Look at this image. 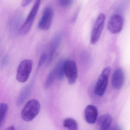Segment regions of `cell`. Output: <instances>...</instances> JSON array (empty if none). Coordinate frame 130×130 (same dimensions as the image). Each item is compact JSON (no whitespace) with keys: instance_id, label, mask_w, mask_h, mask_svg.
<instances>
[{"instance_id":"cell-1","label":"cell","mask_w":130,"mask_h":130,"mask_svg":"<svg viewBox=\"0 0 130 130\" xmlns=\"http://www.w3.org/2000/svg\"><path fill=\"white\" fill-rule=\"evenodd\" d=\"M40 109V104L37 100L33 99L30 100L21 111V118L25 121H31L37 116Z\"/></svg>"},{"instance_id":"cell-2","label":"cell","mask_w":130,"mask_h":130,"mask_svg":"<svg viewBox=\"0 0 130 130\" xmlns=\"http://www.w3.org/2000/svg\"><path fill=\"white\" fill-rule=\"evenodd\" d=\"M33 62L31 59H24L18 65L16 79L19 82L24 83L28 80L33 69Z\"/></svg>"},{"instance_id":"cell-3","label":"cell","mask_w":130,"mask_h":130,"mask_svg":"<svg viewBox=\"0 0 130 130\" xmlns=\"http://www.w3.org/2000/svg\"><path fill=\"white\" fill-rule=\"evenodd\" d=\"M111 69L107 67L102 72L95 85L94 92L98 96H102L105 93L107 88L108 78Z\"/></svg>"},{"instance_id":"cell-4","label":"cell","mask_w":130,"mask_h":130,"mask_svg":"<svg viewBox=\"0 0 130 130\" xmlns=\"http://www.w3.org/2000/svg\"><path fill=\"white\" fill-rule=\"evenodd\" d=\"M40 2L41 0H36L26 21L20 28V34L24 35L30 31L39 8Z\"/></svg>"},{"instance_id":"cell-5","label":"cell","mask_w":130,"mask_h":130,"mask_svg":"<svg viewBox=\"0 0 130 130\" xmlns=\"http://www.w3.org/2000/svg\"><path fill=\"white\" fill-rule=\"evenodd\" d=\"M105 18V14L101 13L98 15L94 23L91 34V43L92 45L97 43L100 39L104 27Z\"/></svg>"},{"instance_id":"cell-6","label":"cell","mask_w":130,"mask_h":130,"mask_svg":"<svg viewBox=\"0 0 130 130\" xmlns=\"http://www.w3.org/2000/svg\"><path fill=\"white\" fill-rule=\"evenodd\" d=\"M64 72L69 84L73 85L75 83L78 77V68L75 62L72 60L65 61Z\"/></svg>"},{"instance_id":"cell-7","label":"cell","mask_w":130,"mask_h":130,"mask_svg":"<svg viewBox=\"0 0 130 130\" xmlns=\"http://www.w3.org/2000/svg\"><path fill=\"white\" fill-rule=\"evenodd\" d=\"M53 11L52 7L48 6L44 9L38 24V27L42 30H48L52 23Z\"/></svg>"},{"instance_id":"cell-8","label":"cell","mask_w":130,"mask_h":130,"mask_svg":"<svg viewBox=\"0 0 130 130\" xmlns=\"http://www.w3.org/2000/svg\"><path fill=\"white\" fill-rule=\"evenodd\" d=\"M123 18L119 14H114L111 17L108 21V29L112 34H117L123 29Z\"/></svg>"},{"instance_id":"cell-9","label":"cell","mask_w":130,"mask_h":130,"mask_svg":"<svg viewBox=\"0 0 130 130\" xmlns=\"http://www.w3.org/2000/svg\"><path fill=\"white\" fill-rule=\"evenodd\" d=\"M125 81V75L123 70L118 68L113 73L111 77V84L114 89L119 90L123 86Z\"/></svg>"},{"instance_id":"cell-10","label":"cell","mask_w":130,"mask_h":130,"mask_svg":"<svg viewBox=\"0 0 130 130\" xmlns=\"http://www.w3.org/2000/svg\"><path fill=\"white\" fill-rule=\"evenodd\" d=\"M85 118L88 123L94 124L97 119L98 112L97 108L93 105H89L85 108L84 111Z\"/></svg>"},{"instance_id":"cell-11","label":"cell","mask_w":130,"mask_h":130,"mask_svg":"<svg viewBox=\"0 0 130 130\" xmlns=\"http://www.w3.org/2000/svg\"><path fill=\"white\" fill-rule=\"evenodd\" d=\"M61 40L62 36L61 34H57L53 38L50 46L49 54L48 57V61L47 63V66H49L53 60L56 53L60 45Z\"/></svg>"},{"instance_id":"cell-12","label":"cell","mask_w":130,"mask_h":130,"mask_svg":"<svg viewBox=\"0 0 130 130\" xmlns=\"http://www.w3.org/2000/svg\"><path fill=\"white\" fill-rule=\"evenodd\" d=\"M113 118L109 114L102 115L98 118V124L100 126V130H108L111 125Z\"/></svg>"},{"instance_id":"cell-13","label":"cell","mask_w":130,"mask_h":130,"mask_svg":"<svg viewBox=\"0 0 130 130\" xmlns=\"http://www.w3.org/2000/svg\"><path fill=\"white\" fill-rule=\"evenodd\" d=\"M33 82L31 83L26 86L20 93L17 99V104L20 106L24 102L31 92L33 87Z\"/></svg>"},{"instance_id":"cell-14","label":"cell","mask_w":130,"mask_h":130,"mask_svg":"<svg viewBox=\"0 0 130 130\" xmlns=\"http://www.w3.org/2000/svg\"><path fill=\"white\" fill-rule=\"evenodd\" d=\"M65 61L63 59H60L59 61L58 62L55 66L54 68L56 72L57 78L60 81L63 79L65 76L64 72V64Z\"/></svg>"},{"instance_id":"cell-15","label":"cell","mask_w":130,"mask_h":130,"mask_svg":"<svg viewBox=\"0 0 130 130\" xmlns=\"http://www.w3.org/2000/svg\"><path fill=\"white\" fill-rule=\"evenodd\" d=\"M63 126L68 130H78V124L75 120L72 118H67L63 121Z\"/></svg>"},{"instance_id":"cell-16","label":"cell","mask_w":130,"mask_h":130,"mask_svg":"<svg viewBox=\"0 0 130 130\" xmlns=\"http://www.w3.org/2000/svg\"><path fill=\"white\" fill-rule=\"evenodd\" d=\"M57 78V75L54 68L49 73L44 83V87L46 89L49 88L52 85L54 81Z\"/></svg>"},{"instance_id":"cell-17","label":"cell","mask_w":130,"mask_h":130,"mask_svg":"<svg viewBox=\"0 0 130 130\" xmlns=\"http://www.w3.org/2000/svg\"><path fill=\"white\" fill-rule=\"evenodd\" d=\"M8 110V106L5 103L0 104V129L6 117Z\"/></svg>"},{"instance_id":"cell-18","label":"cell","mask_w":130,"mask_h":130,"mask_svg":"<svg viewBox=\"0 0 130 130\" xmlns=\"http://www.w3.org/2000/svg\"><path fill=\"white\" fill-rule=\"evenodd\" d=\"M60 4L64 8L68 7L72 4L73 0H59Z\"/></svg>"},{"instance_id":"cell-19","label":"cell","mask_w":130,"mask_h":130,"mask_svg":"<svg viewBox=\"0 0 130 130\" xmlns=\"http://www.w3.org/2000/svg\"><path fill=\"white\" fill-rule=\"evenodd\" d=\"M47 58V56L46 53H43L41 55L39 62H38L37 69V71L39 70V69L41 67V66H42V65L45 63L46 60Z\"/></svg>"},{"instance_id":"cell-20","label":"cell","mask_w":130,"mask_h":130,"mask_svg":"<svg viewBox=\"0 0 130 130\" xmlns=\"http://www.w3.org/2000/svg\"><path fill=\"white\" fill-rule=\"evenodd\" d=\"M10 62V58L7 56H5L1 61V65L3 66H6L8 65Z\"/></svg>"},{"instance_id":"cell-21","label":"cell","mask_w":130,"mask_h":130,"mask_svg":"<svg viewBox=\"0 0 130 130\" xmlns=\"http://www.w3.org/2000/svg\"><path fill=\"white\" fill-rule=\"evenodd\" d=\"M34 0H23L21 2V6L22 7H26L31 4Z\"/></svg>"},{"instance_id":"cell-22","label":"cell","mask_w":130,"mask_h":130,"mask_svg":"<svg viewBox=\"0 0 130 130\" xmlns=\"http://www.w3.org/2000/svg\"><path fill=\"white\" fill-rule=\"evenodd\" d=\"M110 130H122V129L120 126L117 125L112 127Z\"/></svg>"},{"instance_id":"cell-23","label":"cell","mask_w":130,"mask_h":130,"mask_svg":"<svg viewBox=\"0 0 130 130\" xmlns=\"http://www.w3.org/2000/svg\"><path fill=\"white\" fill-rule=\"evenodd\" d=\"M4 130H15V127L13 126H10L6 128Z\"/></svg>"}]
</instances>
